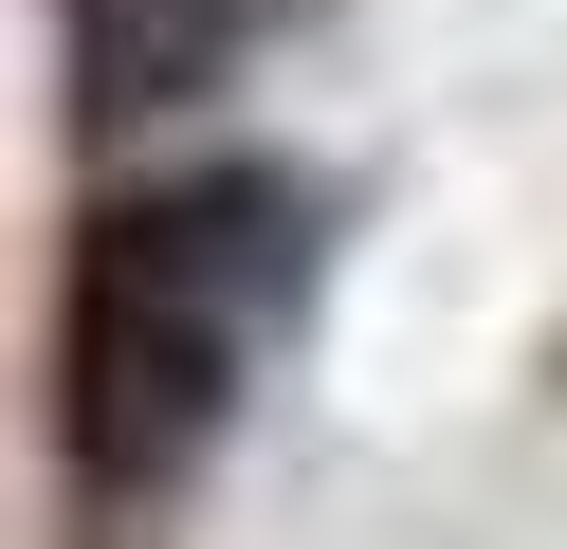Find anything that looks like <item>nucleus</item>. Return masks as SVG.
<instances>
[{
    "mask_svg": "<svg viewBox=\"0 0 567 549\" xmlns=\"http://www.w3.org/2000/svg\"><path fill=\"white\" fill-rule=\"evenodd\" d=\"M275 238H293L275 183H128V202H92V238H74V329H55L74 476H92V495L202 476V439L238 421V366H257Z\"/></svg>",
    "mask_w": 567,
    "mask_h": 549,
    "instance_id": "obj_1",
    "label": "nucleus"
},
{
    "mask_svg": "<svg viewBox=\"0 0 567 549\" xmlns=\"http://www.w3.org/2000/svg\"><path fill=\"white\" fill-rule=\"evenodd\" d=\"M220 55H238V0H74V110H92V129L184 110Z\"/></svg>",
    "mask_w": 567,
    "mask_h": 549,
    "instance_id": "obj_2",
    "label": "nucleus"
}]
</instances>
